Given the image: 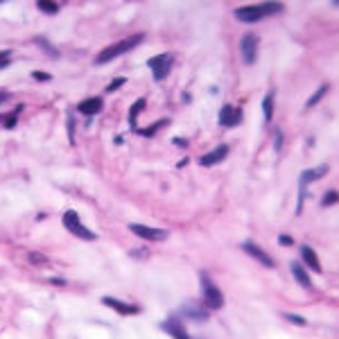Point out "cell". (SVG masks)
I'll return each instance as SVG.
<instances>
[{"instance_id":"7c38bea8","label":"cell","mask_w":339,"mask_h":339,"mask_svg":"<svg viewBox=\"0 0 339 339\" xmlns=\"http://www.w3.org/2000/svg\"><path fill=\"white\" fill-rule=\"evenodd\" d=\"M102 303H104L106 307L116 310V312H120V314H136L138 312L136 305H129V303H124V301H120V299H113V296H104Z\"/></svg>"},{"instance_id":"9c48e42d","label":"cell","mask_w":339,"mask_h":339,"mask_svg":"<svg viewBox=\"0 0 339 339\" xmlns=\"http://www.w3.org/2000/svg\"><path fill=\"white\" fill-rule=\"evenodd\" d=\"M265 16L260 5H254V7H240L235 9V18L242 20V23H258V20Z\"/></svg>"},{"instance_id":"d4e9b609","label":"cell","mask_w":339,"mask_h":339,"mask_svg":"<svg viewBox=\"0 0 339 339\" xmlns=\"http://www.w3.org/2000/svg\"><path fill=\"white\" fill-rule=\"evenodd\" d=\"M262 7V12H265V16L267 14H278V12H283V5L281 2H265V5H260Z\"/></svg>"},{"instance_id":"5bb4252c","label":"cell","mask_w":339,"mask_h":339,"mask_svg":"<svg viewBox=\"0 0 339 339\" xmlns=\"http://www.w3.org/2000/svg\"><path fill=\"white\" fill-rule=\"evenodd\" d=\"M301 255H303V262H305L307 267L314 269L317 274H321V262H319V258H317V254H314L312 247L303 244V247H301Z\"/></svg>"},{"instance_id":"8992f818","label":"cell","mask_w":339,"mask_h":339,"mask_svg":"<svg viewBox=\"0 0 339 339\" xmlns=\"http://www.w3.org/2000/svg\"><path fill=\"white\" fill-rule=\"evenodd\" d=\"M255 54H258V39L255 34H244L240 41V57L247 66L255 64Z\"/></svg>"},{"instance_id":"cb8c5ba5","label":"cell","mask_w":339,"mask_h":339,"mask_svg":"<svg viewBox=\"0 0 339 339\" xmlns=\"http://www.w3.org/2000/svg\"><path fill=\"white\" fill-rule=\"evenodd\" d=\"M27 260L32 262V265H46L48 258L43 254H39V251H30V254H27Z\"/></svg>"},{"instance_id":"7a4b0ae2","label":"cell","mask_w":339,"mask_h":339,"mask_svg":"<svg viewBox=\"0 0 339 339\" xmlns=\"http://www.w3.org/2000/svg\"><path fill=\"white\" fill-rule=\"evenodd\" d=\"M202 296H203V307L206 310H220L224 305V294L220 287L210 281L206 274H202Z\"/></svg>"},{"instance_id":"52a82bcc","label":"cell","mask_w":339,"mask_h":339,"mask_svg":"<svg viewBox=\"0 0 339 339\" xmlns=\"http://www.w3.org/2000/svg\"><path fill=\"white\" fill-rule=\"evenodd\" d=\"M161 328H163L165 333H170V337L172 339H190L188 330L183 328V323L176 317H170V319H165L163 323H161Z\"/></svg>"},{"instance_id":"f1b7e54d","label":"cell","mask_w":339,"mask_h":339,"mask_svg":"<svg viewBox=\"0 0 339 339\" xmlns=\"http://www.w3.org/2000/svg\"><path fill=\"white\" fill-rule=\"evenodd\" d=\"M285 319H289L292 323H296V326H305L307 321L303 319V317H299V314H285Z\"/></svg>"},{"instance_id":"9a60e30c","label":"cell","mask_w":339,"mask_h":339,"mask_svg":"<svg viewBox=\"0 0 339 339\" xmlns=\"http://www.w3.org/2000/svg\"><path fill=\"white\" fill-rule=\"evenodd\" d=\"M79 113H84V116H95V113L102 111V100L100 98H88L84 102H79Z\"/></svg>"},{"instance_id":"836d02e7","label":"cell","mask_w":339,"mask_h":339,"mask_svg":"<svg viewBox=\"0 0 339 339\" xmlns=\"http://www.w3.org/2000/svg\"><path fill=\"white\" fill-rule=\"evenodd\" d=\"M281 134H276V150H281V147H283V140H281Z\"/></svg>"},{"instance_id":"7402d4cb","label":"cell","mask_w":339,"mask_h":339,"mask_svg":"<svg viewBox=\"0 0 339 339\" xmlns=\"http://www.w3.org/2000/svg\"><path fill=\"white\" fill-rule=\"evenodd\" d=\"M39 9L41 12H46V14H59V5L57 2H50V0H41Z\"/></svg>"},{"instance_id":"44dd1931","label":"cell","mask_w":339,"mask_h":339,"mask_svg":"<svg viewBox=\"0 0 339 339\" xmlns=\"http://www.w3.org/2000/svg\"><path fill=\"white\" fill-rule=\"evenodd\" d=\"M183 312L188 314V317H192L195 321H206V319H208V312H206V310L199 312V310H195V307H183Z\"/></svg>"},{"instance_id":"8fae6325","label":"cell","mask_w":339,"mask_h":339,"mask_svg":"<svg viewBox=\"0 0 339 339\" xmlns=\"http://www.w3.org/2000/svg\"><path fill=\"white\" fill-rule=\"evenodd\" d=\"M242 120V109H235V106H224L220 111V124L222 127H235V124Z\"/></svg>"},{"instance_id":"e575fe53","label":"cell","mask_w":339,"mask_h":339,"mask_svg":"<svg viewBox=\"0 0 339 339\" xmlns=\"http://www.w3.org/2000/svg\"><path fill=\"white\" fill-rule=\"evenodd\" d=\"M7 100V93H0V102H5Z\"/></svg>"},{"instance_id":"ffe728a7","label":"cell","mask_w":339,"mask_h":339,"mask_svg":"<svg viewBox=\"0 0 339 339\" xmlns=\"http://www.w3.org/2000/svg\"><path fill=\"white\" fill-rule=\"evenodd\" d=\"M165 122H168V120H158L154 127H147V129H136V134H140V136H145V138H150V136H154V134H156V131L161 129Z\"/></svg>"},{"instance_id":"e0dca14e","label":"cell","mask_w":339,"mask_h":339,"mask_svg":"<svg viewBox=\"0 0 339 339\" xmlns=\"http://www.w3.org/2000/svg\"><path fill=\"white\" fill-rule=\"evenodd\" d=\"M145 109V100L140 98V100H136L134 102V106H131V111H129V127H131V131L136 129V122H138V116H140V111Z\"/></svg>"},{"instance_id":"f546056e","label":"cell","mask_w":339,"mask_h":339,"mask_svg":"<svg viewBox=\"0 0 339 339\" xmlns=\"http://www.w3.org/2000/svg\"><path fill=\"white\" fill-rule=\"evenodd\" d=\"M68 136H70V143H75V120L68 118Z\"/></svg>"},{"instance_id":"4fadbf2b","label":"cell","mask_w":339,"mask_h":339,"mask_svg":"<svg viewBox=\"0 0 339 339\" xmlns=\"http://www.w3.org/2000/svg\"><path fill=\"white\" fill-rule=\"evenodd\" d=\"M323 174H328V165H319V168H314V170H305V172L301 174V195H303V190H305L307 183L317 181V179H321Z\"/></svg>"},{"instance_id":"603a6c76","label":"cell","mask_w":339,"mask_h":339,"mask_svg":"<svg viewBox=\"0 0 339 339\" xmlns=\"http://www.w3.org/2000/svg\"><path fill=\"white\" fill-rule=\"evenodd\" d=\"M339 202V192H335V190H330V192H326V197L321 199V206L323 208H328V206H333V203Z\"/></svg>"},{"instance_id":"3957f363","label":"cell","mask_w":339,"mask_h":339,"mask_svg":"<svg viewBox=\"0 0 339 339\" xmlns=\"http://www.w3.org/2000/svg\"><path fill=\"white\" fill-rule=\"evenodd\" d=\"M64 226L68 228L72 235L82 237V240H95V237H98V235L93 233V231H88L84 224L79 222V215L75 213V210H68V213L64 215Z\"/></svg>"},{"instance_id":"277c9868","label":"cell","mask_w":339,"mask_h":339,"mask_svg":"<svg viewBox=\"0 0 339 339\" xmlns=\"http://www.w3.org/2000/svg\"><path fill=\"white\" fill-rule=\"evenodd\" d=\"M172 61H174V57H172L170 52L156 54V57H152L150 61H147V66L152 68V72H154V79H156V82H163V79L170 75Z\"/></svg>"},{"instance_id":"ac0fdd59","label":"cell","mask_w":339,"mask_h":339,"mask_svg":"<svg viewBox=\"0 0 339 339\" xmlns=\"http://www.w3.org/2000/svg\"><path fill=\"white\" fill-rule=\"evenodd\" d=\"M262 111H265V120L271 122V118H274V91H269L262 100Z\"/></svg>"},{"instance_id":"4316f807","label":"cell","mask_w":339,"mask_h":339,"mask_svg":"<svg viewBox=\"0 0 339 339\" xmlns=\"http://www.w3.org/2000/svg\"><path fill=\"white\" fill-rule=\"evenodd\" d=\"M34 41H36V43H39V46H43V48H46V52L50 54V57H59V52H57V50H54L52 46H50V43H48L46 39H41V36H39V39H34Z\"/></svg>"},{"instance_id":"1f68e13d","label":"cell","mask_w":339,"mask_h":339,"mask_svg":"<svg viewBox=\"0 0 339 339\" xmlns=\"http://www.w3.org/2000/svg\"><path fill=\"white\" fill-rule=\"evenodd\" d=\"M32 77L39 79V82H48V79H50V75H48V72H32Z\"/></svg>"},{"instance_id":"484cf974","label":"cell","mask_w":339,"mask_h":339,"mask_svg":"<svg viewBox=\"0 0 339 339\" xmlns=\"http://www.w3.org/2000/svg\"><path fill=\"white\" fill-rule=\"evenodd\" d=\"M20 111H23V106L18 104V106H16V109H14V113H12V116H9V118H5V122H2V124H5L7 129H12L14 124H16V116H18Z\"/></svg>"},{"instance_id":"ba28073f","label":"cell","mask_w":339,"mask_h":339,"mask_svg":"<svg viewBox=\"0 0 339 339\" xmlns=\"http://www.w3.org/2000/svg\"><path fill=\"white\" fill-rule=\"evenodd\" d=\"M242 251H244V254H249L251 258H255V260L260 262V265H265V267H274L271 255H267L260 247H258V244H254V242H242Z\"/></svg>"},{"instance_id":"2e32d148","label":"cell","mask_w":339,"mask_h":339,"mask_svg":"<svg viewBox=\"0 0 339 339\" xmlns=\"http://www.w3.org/2000/svg\"><path fill=\"white\" fill-rule=\"evenodd\" d=\"M292 274H294V278L299 281L301 287H305V289H310V287H312V281H310V276H307L305 267H303L301 262H292Z\"/></svg>"},{"instance_id":"83f0119b","label":"cell","mask_w":339,"mask_h":339,"mask_svg":"<svg viewBox=\"0 0 339 339\" xmlns=\"http://www.w3.org/2000/svg\"><path fill=\"white\" fill-rule=\"evenodd\" d=\"M124 82H127V79H124V77H118V79H113L111 84L106 86V91H109V93H113V91H116V88H120V86H122Z\"/></svg>"},{"instance_id":"5b68a950","label":"cell","mask_w":339,"mask_h":339,"mask_svg":"<svg viewBox=\"0 0 339 339\" xmlns=\"http://www.w3.org/2000/svg\"><path fill=\"white\" fill-rule=\"evenodd\" d=\"M129 231L143 240H152V242H163L168 240L170 231L165 228H152V226H145V224H129Z\"/></svg>"},{"instance_id":"6da1fadb","label":"cell","mask_w":339,"mask_h":339,"mask_svg":"<svg viewBox=\"0 0 339 339\" xmlns=\"http://www.w3.org/2000/svg\"><path fill=\"white\" fill-rule=\"evenodd\" d=\"M143 41V34H134V36H127V39H122V41H118V43H113V46H109V48H104L102 52L95 57V64H109L111 59H116V57H120V54H124V52H129V50H134V48L138 46Z\"/></svg>"},{"instance_id":"4dcf8cb0","label":"cell","mask_w":339,"mask_h":339,"mask_svg":"<svg viewBox=\"0 0 339 339\" xmlns=\"http://www.w3.org/2000/svg\"><path fill=\"white\" fill-rule=\"evenodd\" d=\"M9 57H12V52H9V50H5V52H0V68H5V66L9 64Z\"/></svg>"},{"instance_id":"d6986e66","label":"cell","mask_w":339,"mask_h":339,"mask_svg":"<svg viewBox=\"0 0 339 339\" xmlns=\"http://www.w3.org/2000/svg\"><path fill=\"white\" fill-rule=\"evenodd\" d=\"M326 93H328V84H321V86H319V91H317V93H314V95H312V98L307 100L305 109H312L314 104H319V102H321V98H323Z\"/></svg>"},{"instance_id":"d6a6232c","label":"cell","mask_w":339,"mask_h":339,"mask_svg":"<svg viewBox=\"0 0 339 339\" xmlns=\"http://www.w3.org/2000/svg\"><path fill=\"white\" fill-rule=\"evenodd\" d=\"M278 242H281V244H285V247H289V244H294L289 235H281V237H278Z\"/></svg>"},{"instance_id":"30bf717a","label":"cell","mask_w":339,"mask_h":339,"mask_svg":"<svg viewBox=\"0 0 339 339\" xmlns=\"http://www.w3.org/2000/svg\"><path fill=\"white\" fill-rule=\"evenodd\" d=\"M226 156H228V145H220V147H215L213 152L203 154V156L199 158V163H202L203 168H213V165L222 163V161H224Z\"/></svg>"}]
</instances>
